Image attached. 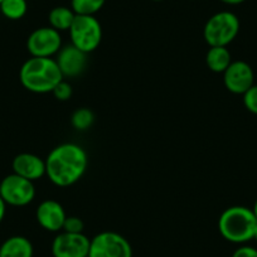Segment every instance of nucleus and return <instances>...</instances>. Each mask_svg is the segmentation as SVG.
<instances>
[{
	"mask_svg": "<svg viewBox=\"0 0 257 257\" xmlns=\"http://www.w3.org/2000/svg\"><path fill=\"white\" fill-rule=\"evenodd\" d=\"M0 12L9 21H19L28 12L27 0H3L0 3Z\"/></svg>",
	"mask_w": 257,
	"mask_h": 257,
	"instance_id": "obj_17",
	"label": "nucleus"
},
{
	"mask_svg": "<svg viewBox=\"0 0 257 257\" xmlns=\"http://www.w3.org/2000/svg\"><path fill=\"white\" fill-rule=\"evenodd\" d=\"M0 197L9 206H28L36 198V187L31 180L12 173L0 182Z\"/></svg>",
	"mask_w": 257,
	"mask_h": 257,
	"instance_id": "obj_6",
	"label": "nucleus"
},
{
	"mask_svg": "<svg viewBox=\"0 0 257 257\" xmlns=\"http://www.w3.org/2000/svg\"><path fill=\"white\" fill-rule=\"evenodd\" d=\"M243 105L247 110L253 115H257V85H253L251 88L243 93Z\"/></svg>",
	"mask_w": 257,
	"mask_h": 257,
	"instance_id": "obj_22",
	"label": "nucleus"
},
{
	"mask_svg": "<svg viewBox=\"0 0 257 257\" xmlns=\"http://www.w3.org/2000/svg\"><path fill=\"white\" fill-rule=\"evenodd\" d=\"M36 218L39 226L48 232H61L67 214L63 206L54 199L41 202L37 208Z\"/></svg>",
	"mask_w": 257,
	"mask_h": 257,
	"instance_id": "obj_12",
	"label": "nucleus"
},
{
	"mask_svg": "<svg viewBox=\"0 0 257 257\" xmlns=\"http://www.w3.org/2000/svg\"><path fill=\"white\" fill-rule=\"evenodd\" d=\"M257 219L251 208L243 206L228 207L221 213L218 229L221 236L232 243H246L253 239Z\"/></svg>",
	"mask_w": 257,
	"mask_h": 257,
	"instance_id": "obj_3",
	"label": "nucleus"
},
{
	"mask_svg": "<svg viewBox=\"0 0 257 257\" xmlns=\"http://www.w3.org/2000/svg\"><path fill=\"white\" fill-rule=\"evenodd\" d=\"M152 2H163V0H152Z\"/></svg>",
	"mask_w": 257,
	"mask_h": 257,
	"instance_id": "obj_28",
	"label": "nucleus"
},
{
	"mask_svg": "<svg viewBox=\"0 0 257 257\" xmlns=\"http://www.w3.org/2000/svg\"><path fill=\"white\" fill-rule=\"evenodd\" d=\"M12 168L14 174L36 182L46 175V159L32 153H21L13 159Z\"/></svg>",
	"mask_w": 257,
	"mask_h": 257,
	"instance_id": "obj_13",
	"label": "nucleus"
},
{
	"mask_svg": "<svg viewBox=\"0 0 257 257\" xmlns=\"http://www.w3.org/2000/svg\"><path fill=\"white\" fill-rule=\"evenodd\" d=\"M224 87L234 95H243L254 85V73L252 67L244 61H232L223 72Z\"/></svg>",
	"mask_w": 257,
	"mask_h": 257,
	"instance_id": "obj_10",
	"label": "nucleus"
},
{
	"mask_svg": "<svg viewBox=\"0 0 257 257\" xmlns=\"http://www.w3.org/2000/svg\"><path fill=\"white\" fill-rule=\"evenodd\" d=\"M71 44L85 53H91L102 42V26L95 16H76L70 31Z\"/></svg>",
	"mask_w": 257,
	"mask_h": 257,
	"instance_id": "obj_5",
	"label": "nucleus"
},
{
	"mask_svg": "<svg viewBox=\"0 0 257 257\" xmlns=\"http://www.w3.org/2000/svg\"><path fill=\"white\" fill-rule=\"evenodd\" d=\"M91 239L83 233L61 231L52 242L53 257H88Z\"/></svg>",
	"mask_w": 257,
	"mask_h": 257,
	"instance_id": "obj_9",
	"label": "nucleus"
},
{
	"mask_svg": "<svg viewBox=\"0 0 257 257\" xmlns=\"http://www.w3.org/2000/svg\"><path fill=\"white\" fill-rule=\"evenodd\" d=\"M54 97L58 101H68L73 95V88L71 86V83H68L67 81L62 80L56 87L52 91Z\"/></svg>",
	"mask_w": 257,
	"mask_h": 257,
	"instance_id": "obj_20",
	"label": "nucleus"
},
{
	"mask_svg": "<svg viewBox=\"0 0 257 257\" xmlns=\"http://www.w3.org/2000/svg\"><path fill=\"white\" fill-rule=\"evenodd\" d=\"M7 213V203L4 202V199L0 197V223L3 222L4 217H6Z\"/></svg>",
	"mask_w": 257,
	"mask_h": 257,
	"instance_id": "obj_24",
	"label": "nucleus"
},
{
	"mask_svg": "<svg viewBox=\"0 0 257 257\" xmlns=\"http://www.w3.org/2000/svg\"><path fill=\"white\" fill-rule=\"evenodd\" d=\"M88 257H133V247L122 234L105 231L91 239Z\"/></svg>",
	"mask_w": 257,
	"mask_h": 257,
	"instance_id": "obj_7",
	"label": "nucleus"
},
{
	"mask_svg": "<svg viewBox=\"0 0 257 257\" xmlns=\"http://www.w3.org/2000/svg\"><path fill=\"white\" fill-rule=\"evenodd\" d=\"M19 80L22 86L31 92L52 93L64 78L54 58L31 57L22 64Z\"/></svg>",
	"mask_w": 257,
	"mask_h": 257,
	"instance_id": "obj_2",
	"label": "nucleus"
},
{
	"mask_svg": "<svg viewBox=\"0 0 257 257\" xmlns=\"http://www.w3.org/2000/svg\"><path fill=\"white\" fill-rule=\"evenodd\" d=\"M241 28L238 17L228 11L218 12L206 22L203 38L209 47H227L237 38Z\"/></svg>",
	"mask_w": 257,
	"mask_h": 257,
	"instance_id": "obj_4",
	"label": "nucleus"
},
{
	"mask_svg": "<svg viewBox=\"0 0 257 257\" xmlns=\"http://www.w3.org/2000/svg\"><path fill=\"white\" fill-rule=\"evenodd\" d=\"M32 242L24 236H12L0 244V257H33Z\"/></svg>",
	"mask_w": 257,
	"mask_h": 257,
	"instance_id": "obj_14",
	"label": "nucleus"
},
{
	"mask_svg": "<svg viewBox=\"0 0 257 257\" xmlns=\"http://www.w3.org/2000/svg\"><path fill=\"white\" fill-rule=\"evenodd\" d=\"M106 0H71L76 16H95L105 6Z\"/></svg>",
	"mask_w": 257,
	"mask_h": 257,
	"instance_id": "obj_18",
	"label": "nucleus"
},
{
	"mask_svg": "<svg viewBox=\"0 0 257 257\" xmlns=\"http://www.w3.org/2000/svg\"><path fill=\"white\" fill-rule=\"evenodd\" d=\"M62 48L61 32L52 27H41L29 34L27 49L32 57L52 58Z\"/></svg>",
	"mask_w": 257,
	"mask_h": 257,
	"instance_id": "obj_8",
	"label": "nucleus"
},
{
	"mask_svg": "<svg viewBox=\"0 0 257 257\" xmlns=\"http://www.w3.org/2000/svg\"><path fill=\"white\" fill-rule=\"evenodd\" d=\"M56 56V62L63 78L78 77L85 72L87 67V53L78 49L73 44L62 46Z\"/></svg>",
	"mask_w": 257,
	"mask_h": 257,
	"instance_id": "obj_11",
	"label": "nucleus"
},
{
	"mask_svg": "<svg viewBox=\"0 0 257 257\" xmlns=\"http://www.w3.org/2000/svg\"><path fill=\"white\" fill-rule=\"evenodd\" d=\"M85 229V223L82 219L77 216H67L63 223L62 231L70 232V233H83Z\"/></svg>",
	"mask_w": 257,
	"mask_h": 257,
	"instance_id": "obj_21",
	"label": "nucleus"
},
{
	"mask_svg": "<svg viewBox=\"0 0 257 257\" xmlns=\"http://www.w3.org/2000/svg\"><path fill=\"white\" fill-rule=\"evenodd\" d=\"M2 2H3V0H0V3H2Z\"/></svg>",
	"mask_w": 257,
	"mask_h": 257,
	"instance_id": "obj_29",
	"label": "nucleus"
},
{
	"mask_svg": "<svg viewBox=\"0 0 257 257\" xmlns=\"http://www.w3.org/2000/svg\"><path fill=\"white\" fill-rule=\"evenodd\" d=\"M95 122V113L87 107L77 108L71 116V123L78 132H86Z\"/></svg>",
	"mask_w": 257,
	"mask_h": 257,
	"instance_id": "obj_19",
	"label": "nucleus"
},
{
	"mask_svg": "<svg viewBox=\"0 0 257 257\" xmlns=\"http://www.w3.org/2000/svg\"><path fill=\"white\" fill-rule=\"evenodd\" d=\"M88 168L87 152L75 143L57 145L46 158V175L61 188L76 184Z\"/></svg>",
	"mask_w": 257,
	"mask_h": 257,
	"instance_id": "obj_1",
	"label": "nucleus"
},
{
	"mask_svg": "<svg viewBox=\"0 0 257 257\" xmlns=\"http://www.w3.org/2000/svg\"><path fill=\"white\" fill-rule=\"evenodd\" d=\"M253 239H256V241H257V227H256V229H254V233H253Z\"/></svg>",
	"mask_w": 257,
	"mask_h": 257,
	"instance_id": "obj_27",
	"label": "nucleus"
},
{
	"mask_svg": "<svg viewBox=\"0 0 257 257\" xmlns=\"http://www.w3.org/2000/svg\"><path fill=\"white\" fill-rule=\"evenodd\" d=\"M232 257H257V248L252 246H239L233 252Z\"/></svg>",
	"mask_w": 257,
	"mask_h": 257,
	"instance_id": "obj_23",
	"label": "nucleus"
},
{
	"mask_svg": "<svg viewBox=\"0 0 257 257\" xmlns=\"http://www.w3.org/2000/svg\"><path fill=\"white\" fill-rule=\"evenodd\" d=\"M251 209H252V212H253L254 217H256V219H257V199H256V202L253 203V207H252Z\"/></svg>",
	"mask_w": 257,
	"mask_h": 257,
	"instance_id": "obj_26",
	"label": "nucleus"
},
{
	"mask_svg": "<svg viewBox=\"0 0 257 257\" xmlns=\"http://www.w3.org/2000/svg\"><path fill=\"white\" fill-rule=\"evenodd\" d=\"M207 67L216 73H223L232 63L231 52L227 47H209L206 54Z\"/></svg>",
	"mask_w": 257,
	"mask_h": 257,
	"instance_id": "obj_15",
	"label": "nucleus"
},
{
	"mask_svg": "<svg viewBox=\"0 0 257 257\" xmlns=\"http://www.w3.org/2000/svg\"><path fill=\"white\" fill-rule=\"evenodd\" d=\"M75 18L76 14L71 7L70 8L63 6L56 7V8L52 9L48 14L49 27H52V28L56 29V31L58 32L70 31Z\"/></svg>",
	"mask_w": 257,
	"mask_h": 257,
	"instance_id": "obj_16",
	"label": "nucleus"
},
{
	"mask_svg": "<svg viewBox=\"0 0 257 257\" xmlns=\"http://www.w3.org/2000/svg\"><path fill=\"white\" fill-rule=\"evenodd\" d=\"M223 4H227V6H239V4L244 3L246 0H219Z\"/></svg>",
	"mask_w": 257,
	"mask_h": 257,
	"instance_id": "obj_25",
	"label": "nucleus"
}]
</instances>
